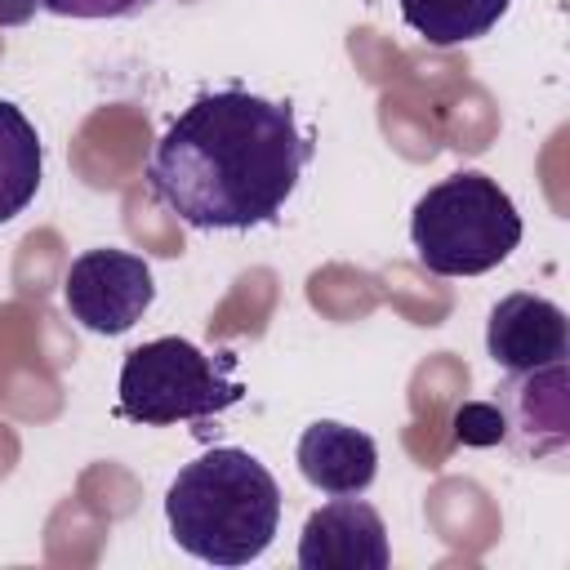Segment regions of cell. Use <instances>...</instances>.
<instances>
[{
  "instance_id": "cell-9",
  "label": "cell",
  "mask_w": 570,
  "mask_h": 570,
  "mask_svg": "<svg viewBox=\"0 0 570 570\" xmlns=\"http://www.w3.org/2000/svg\"><path fill=\"white\" fill-rule=\"evenodd\" d=\"M298 472L321 494H365L379 472V445L361 428H347L338 419H316L298 436Z\"/></svg>"
},
{
  "instance_id": "cell-12",
  "label": "cell",
  "mask_w": 570,
  "mask_h": 570,
  "mask_svg": "<svg viewBox=\"0 0 570 570\" xmlns=\"http://www.w3.org/2000/svg\"><path fill=\"white\" fill-rule=\"evenodd\" d=\"M450 428H454V441L459 445L485 450V445H499L503 441V414H499L494 401H463L454 410V423Z\"/></svg>"
},
{
  "instance_id": "cell-1",
  "label": "cell",
  "mask_w": 570,
  "mask_h": 570,
  "mask_svg": "<svg viewBox=\"0 0 570 570\" xmlns=\"http://www.w3.org/2000/svg\"><path fill=\"white\" fill-rule=\"evenodd\" d=\"M312 160V138L289 102L214 89L174 116L147 160L151 196L200 232L276 223Z\"/></svg>"
},
{
  "instance_id": "cell-5",
  "label": "cell",
  "mask_w": 570,
  "mask_h": 570,
  "mask_svg": "<svg viewBox=\"0 0 570 570\" xmlns=\"http://www.w3.org/2000/svg\"><path fill=\"white\" fill-rule=\"evenodd\" d=\"M156 298V281L142 254L129 249H85L71 258L62 276V303L71 321H80L89 334H125L142 321V312Z\"/></svg>"
},
{
  "instance_id": "cell-2",
  "label": "cell",
  "mask_w": 570,
  "mask_h": 570,
  "mask_svg": "<svg viewBox=\"0 0 570 570\" xmlns=\"http://www.w3.org/2000/svg\"><path fill=\"white\" fill-rule=\"evenodd\" d=\"M165 521L183 552L205 566H249L281 525L276 476L236 445L191 459L165 490Z\"/></svg>"
},
{
  "instance_id": "cell-7",
  "label": "cell",
  "mask_w": 570,
  "mask_h": 570,
  "mask_svg": "<svg viewBox=\"0 0 570 570\" xmlns=\"http://www.w3.org/2000/svg\"><path fill=\"white\" fill-rule=\"evenodd\" d=\"M392 543L383 517L356 499L334 494V503L316 508L298 534V566L303 570H387Z\"/></svg>"
},
{
  "instance_id": "cell-4",
  "label": "cell",
  "mask_w": 570,
  "mask_h": 570,
  "mask_svg": "<svg viewBox=\"0 0 570 570\" xmlns=\"http://www.w3.org/2000/svg\"><path fill=\"white\" fill-rule=\"evenodd\" d=\"M232 370H236L232 352L209 356L178 334L151 338V343L134 347L120 365L116 414L129 423H142V428L214 419L245 396V383L232 379Z\"/></svg>"
},
{
  "instance_id": "cell-8",
  "label": "cell",
  "mask_w": 570,
  "mask_h": 570,
  "mask_svg": "<svg viewBox=\"0 0 570 570\" xmlns=\"http://www.w3.org/2000/svg\"><path fill=\"white\" fill-rule=\"evenodd\" d=\"M485 352L508 374H525V370L566 361V352H570L566 312L539 294H508L490 307Z\"/></svg>"
},
{
  "instance_id": "cell-3",
  "label": "cell",
  "mask_w": 570,
  "mask_h": 570,
  "mask_svg": "<svg viewBox=\"0 0 570 570\" xmlns=\"http://www.w3.org/2000/svg\"><path fill=\"white\" fill-rule=\"evenodd\" d=\"M410 240L428 272L481 276L521 245V214L490 174L463 169L414 200Z\"/></svg>"
},
{
  "instance_id": "cell-13",
  "label": "cell",
  "mask_w": 570,
  "mask_h": 570,
  "mask_svg": "<svg viewBox=\"0 0 570 570\" xmlns=\"http://www.w3.org/2000/svg\"><path fill=\"white\" fill-rule=\"evenodd\" d=\"M156 0H45L49 13L58 18H134Z\"/></svg>"
},
{
  "instance_id": "cell-11",
  "label": "cell",
  "mask_w": 570,
  "mask_h": 570,
  "mask_svg": "<svg viewBox=\"0 0 570 570\" xmlns=\"http://www.w3.org/2000/svg\"><path fill=\"white\" fill-rule=\"evenodd\" d=\"M512 0H401V18L410 31H419L428 45L450 49L485 36Z\"/></svg>"
},
{
  "instance_id": "cell-10",
  "label": "cell",
  "mask_w": 570,
  "mask_h": 570,
  "mask_svg": "<svg viewBox=\"0 0 570 570\" xmlns=\"http://www.w3.org/2000/svg\"><path fill=\"white\" fill-rule=\"evenodd\" d=\"M40 174H45V147L36 125L22 116V107L0 98V223L18 218L36 200Z\"/></svg>"
},
{
  "instance_id": "cell-14",
  "label": "cell",
  "mask_w": 570,
  "mask_h": 570,
  "mask_svg": "<svg viewBox=\"0 0 570 570\" xmlns=\"http://www.w3.org/2000/svg\"><path fill=\"white\" fill-rule=\"evenodd\" d=\"M45 9V0H0V27H22Z\"/></svg>"
},
{
  "instance_id": "cell-6",
  "label": "cell",
  "mask_w": 570,
  "mask_h": 570,
  "mask_svg": "<svg viewBox=\"0 0 570 570\" xmlns=\"http://www.w3.org/2000/svg\"><path fill=\"white\" fill-rule=\"evenodd\" d=\"M499 414H503V441L517 459H566L570 445V392H566V361L508 374L499 387Z\"/></svg>"
}]
</instances>
